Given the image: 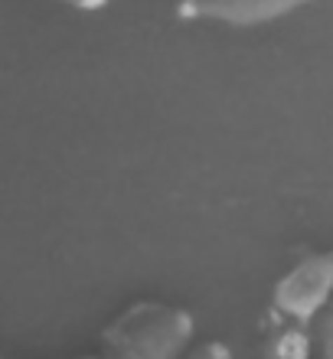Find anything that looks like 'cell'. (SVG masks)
<instances>
[{
    "label": "cell",
    "instance_id": "1",
    "mask_svg": "<svg viewBox=\"0 0 333 359\" xmlns=\"http://www.w3.org/2000/svg\"><path fill=\"white\" fill-rule=\"evenodd\" d=\"M111 359H183L193 343V317L177 307L141 304L108 333Z\"/></svg>",
    "mask_w": 333,
    "mask_h": 359
},
{
    "label": "cell",
    "instance_id": "2",
    "mask_svg": "<svg viewBox=\"0 0 333 359\" xmlns=\"http://www.w3.org/2000/svg\"><path fill=\"white\" fill-rule=\"evenodd\" d=\"M333 297V255H307L275 284V311L285 320L311 323L317 320Z\"/></svg>",
    "mask_w": 333,
    "mask_h": 359
},
{
    "label": "cell",
    "instance_id": "3",
    "mask_svg": "<svg viewBox=\"0 0 333 359\" xmlns=\"http://www.w3.org/2000/svg\"><path fill=\"white\" fill-rule=\"evenodd\" d=\"M314 0H180V20H216L229 27H261L307 7Z\"/></svg>",
    "mask_w": 333,
    "mask_h": 359
},
{
    "label": "cell",
    "instance_id": "4",
    "mask_svg": "<svg viewBox=\"0 0 333 359\" xmlns=\"http://www.w3.org/2000/svg\"><path fill=\"white\" fill-rule=\"evenodd\" d=\"M261 359H320L314 356V340L304 323L285 320L271 327L261 343Z\"/></svg>",
    "mask_w": 333,
    "mask_h": 359
},
{
    "label": "cell",
    "instance_id": "5",
    "mask_svg": "<svg viewBox=\"0 0 333 359\" xmlns=\"http://www.w3.org/2000/svg\"><path fill=\"white\" fill-rule=\"evenodd\" d=\"M317 346H320V359H333V311L317 317Z\"/></svg>",
    "mask_w": 333,
    "mask_h": 359
},
{
    "label": "cell",
    "instance_id": "6",
    "mask_svg": "<svg viewBox=\"0 0 333 359\" xmlns=\"http://www.w3.org/2000/svg\"><path fill=\"white\" fill-rule=\"evenodd\" d=\"M183 359H232V353H229L222 343H203V346L190 350Z\"/></svg>",
    "mask_w": 333,
    "mask_h": 359
},
{
    "label": "cell",
    "instance_id": "7",
    "mask_svg": "<svg viewBox=\"0 0 333 359\" xmlns=\"http://www.w3.org/2000/svg\"><path fill=\"white\" fill-rule=\"evenodd\" d=\"M59 4H69V7H79V10H102L108 0H59Z\"/></svg>",
    "mask_w": 333,
    "mask_h": 359
},
{
    "label": "cell",
    "instance_id": "8",
    "mask_svg": "<svg viewBox=\"0 0 333 359\" xmlns=\"http://www.w3.org/2000/svg\"><path fill=\"white\" fill-rule=\"evenodd\" d=\"M82 359H95V356H82Z\"/></svg>",
    "mask_w": 333,
    "mask_h": 359
}]
</instances>
